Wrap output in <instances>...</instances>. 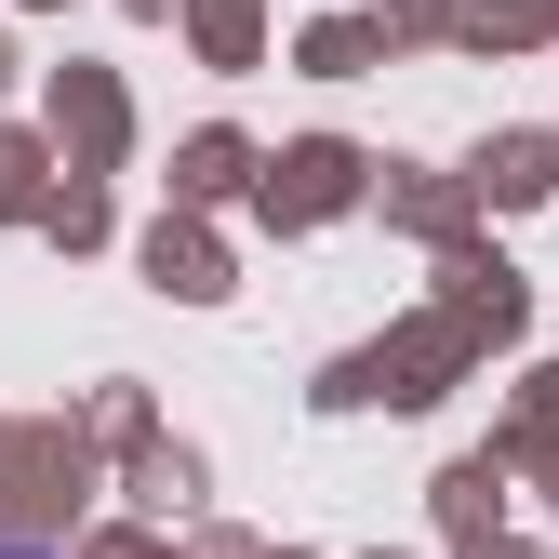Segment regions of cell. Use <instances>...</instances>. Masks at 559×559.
I'll use <instances>...</instances> for the list:
<instances>
[{
	"mask_svg": "<svg viewBox=\"0 0 559 559\" xmlns=\"http://www.w3.org/2000/svg\"><path fill=\"white\" fill-rule=\"evenodd\" d=\"M0 559H53V546H40V533H0Z\"/></svg>",
	"mask_w": 559,
	"mask_h": 559,
	"instance_id": "cell-1",
	"label": "cell"
}]
</instances>
